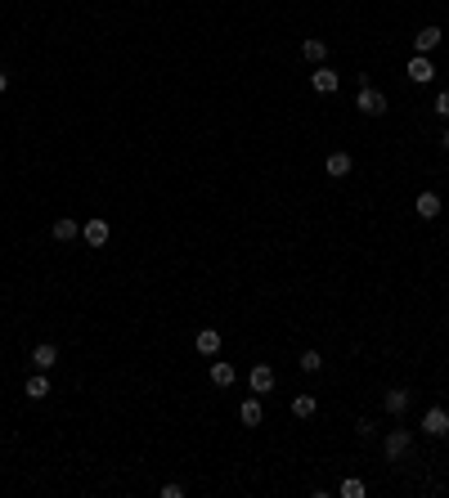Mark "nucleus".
<instances>
[{"instance_id":"obj_5","label":"nucleus","mask_w":449,"mask_h":498,"mask_svg":"<svg viewBox=\"0 0 449 498\" xmlns=\"http://www.w3.org/2000/svg\"><path fill=\"white\" fill-rule=\"evenodd\" d=\"M409 81H418V85H427L436 76V68H432V59H427V54H414V59H409Z\"/></svg>"},{"instance_id":"obj_4","label":"nucleus","mask_w":449,"mask_h":498,"mask_svg":"<svg viewBox=\"0 0 449 498\" xmlns=\"http://www.w3.org/2000/svg\"><path fill=\"white\" fill-rule=\"evenodd\" d=\"M423 431L427 436H449V409H427L423 413Z\"/></svg>"},{"instance_id":"obj_13","label":"nucleus","mask_w":449,"mask_h":498,"mask_svg":"<svg viewBox=\"0 0 449 498\" xmlns=\"http://www.w3.org/2000/svg\"><path fill=\"white\" fill-rule=\"evenodd\" d=\"M194 346H198V355H221V332H216V328H203Z\"/></svg>"},{"instance_id":"obj_19","label":"nucleus","mask_w":449,"mask_h":498,"mask_svg":"<svg viewBox=\"0 0 449 498\" xmlns=\"http://www.w3.org/2000/svg\"><path fill=\"white\" fill-rule=\"evenodd\" d=\"M314 409H319V404H314V395H297V400H292V418H301V422H305V418H314Z\"/></svg>"},{"instance_id":"obj_22","label":"nucleus","mask_w":449,"mask_h":498,"mask_svg":"<svg viewBox=\"0 0 449 498\" xmlns=\"http://www.w3.org/2000/svg\"><path fill=\"white\" fill-rule=\"evenodd\" d=\"M436 112H441V117L449 121V90H441V94H436Z\"/></svg>"},{"instance_id":"obj_21","label":"nucleus","mask_w":449,"mask_h":498,"mask_svg":"<svg viewBox=\"0 0 449 498\" xmlns=\"http://www.w3.org/2000/svg\"><path fill=\"white\" fill-rule=\"evenodd\" d=\"M341 498H364L368 490H364V481H341V490H337Z\"/></svg>"},{"instance_id":"obj_14","label":"nucleus","mask_w":449,"mask_h":498,"mask_svg":"<svg viewBox=\"0 0 449 498\" xmlns=\"http://www.w3.org/2000/svg\"><path fill=\"white\" fill-rule=\"evenodd\" d=\"M212 381H216V386H221V390H229V386H234V381H238V372H234V363H225V359H216V363H212Z\"/></svg>"},{"instance_id":"obj_3","label":"nucleus","mask_w":449,"mask_h":498,"mask_svg":"<svg viewBox=\"0 0 449 498\" xmlns=\"http://www.w3.org/2000/svg\"><path fill=\"white\" fill-rule=\"evenodd\" d=\"M247 381H252V395H270L274 390V368L270 363H256V368L247 372Z\"/></svg>"},{"instance_id":"obj_6","label":"nucleus","mask_w":449,"mask_h":498,"mask_svg":"<svg viewBox=\"0 0 449 498\" xmlns=\"http://www.w3.org/2000/svg\"><path fill=\"white\" fill-rule=\"evenodd\" d=\"M310 85H314V90H319V94H337L341 76L332 72V68H323V63H319V68H314V76H310Z\"/></svg>"},{"instance_id":"obj_20","label":"nucleus","mask_w":449,"mask_h":498,"mask_svg":"<svg viewBox=\"0 0 449 498\" xmlns=\"http://www.w3.org/2000/svg\"><path fill=\"white\" fill-rule=\"evenodd\" d=\"M297 363H301V372H319L323 368V355H319V350H305Z\"/></svg>"},{"instance_id":"obj_10","label":"nucleus","mask_w":449,"mask_h":498,"mask_svg":"<svg viewBox=\"0 0 449 498\" xmlns=\"http://www.w3.org/2000/svg\"><path fill=\"white\" fill-rule=\"evenodd\" d=\"M409 400H414V395H409V390H387V400H382V409H387V413L391 418H405V409H409Z\"/></svg>"},{"instance_id":"obj_9","label":"nucleus","mask_w":449,"mask_h":498,"mask_svg":"<svg viewBox=\"0 0 449 498\" xmlns=\"http://www.w3.org/2000/svg\"><path fill=\"white\" fill-rule=\"evenodd\" d=\"M350 166H355V162H350V153H328V157H323V171H328L332 180H341V175H350Z\"/></svg>"},{"instance_id":"obj_15","label":"nucleus","mask_w":449,"mask_h":498,"mask_svg":"<svg viewBox=\"0 0 449 498\" xmlns=\"http://www.w3.org/2000/svg\"><path fill=\"white\" fill-rule=\"evenodd\" d=\"M436 45H441V27H423V32L414 36V50L418 54H432Z\"/></svg>"},{"instance_id":"obj_12","label":"nucleus","mask_w":449,"mask_h":498,"mask_svg":"<svg viewBox=\"0 0 449 498\" xmlns=\"http://www.w3.org/2000/svg\"><path fill=\"white\" fill-rule=\"evenodd\" d=\"M238 418H243V427H261V418H265V409H261V395L243 400V409H238Z\"/></svg>"},{"instance_id":"obj_24","label":"nucleus","mask_w":449,"mask_h":498,"mask_svg":"<svg viewBox=\"0 0 449 498\" xmlns=\"http://www.w3.org/2000/svg\"><path fill=\"white\" fill-rule=\"evenodd\" d=\"M9 90V72H0V94H5Z\"/></svg>"},{"instance_id":"obj_25","label":"nucleus","mask_w":449,"mask_h":498,"mask_svg":"<svg viewBox=\"0 0 449 498\" xmlns=\"http://www.w3.org/2000/svg\"><path fill=\"white\" fill-rule=\"evenodd\" d=\"M441 144H445V153H449V130H445V139H441Z\"/></svg>"},{"instance_id":"obj_7","label":"nucleus","mask_w":449,"mask_h":498,"mask_svg":"<svg viewBox=\"0 0 449 498\" xmlns=\"http://www.w3.org/2000/svg\"><path fill=\"white\" fill-rule=\"evenodd\" d=\"M32 363L41 372H50L54 363H59V346H54V341H41V346H32Z\"/></svg>"},{"instance_id":"obj_17","label":"nucleus","mask_w":449,"mask_h":498,"mask_svg":"<svg viewBox=\"0 0 449 498\" xmlns=\"http://www.w3.org/2000/svg\"><path fill=\"white\" fill-rule=\"evenodd\" d=\"M414 212L423 216V220H436V216H441V198H436V194H418Z\"/></svg>"},{"instance_id":"obj_23","label":"nucleus","mask_w":449,"mask_h":498,"mask_svg":"<svg viewBox=\"0 0 449 498\" xmlns=\"http://www.w3.org/2000/svg\"><path fill=\"white\" fill-rule=\"evenodd\" d=\"M162 498H185V485H176V481L162 485Z\"/></svg>"},{"instance_id":"obj_2","label":"nucleus","mask_w":449,"mask_h":498,"mask_svg":"<svg viewBox=\"0 0 449 498\" xmlns=\"http://www.w3.org/2000/svg\"><path fill=\"white\" fill-rule=\"evenodd\" d=\"M382 454L396 463V458H405L409 454V431L405 427H396V431H387V440H382Z\"/></svg>"},{"instance_id":"obj_16","label":"nucleus","mask_w":449,"mask_h":498,"mask_svg":"<svg viewBox=\"0 0 449 498\" xmlns=\"http://www.w3.org/2000/svg\"><path fill=\"white\" fill-rule=\"evenodd\" d=\"M301 59H305V63H314V68H319V63L328 59V45H323V41H314V36H310V41H301Z\"/></svg>"},{"instance_id":"obj_1","label":"nucleus","mask_w":449,"mask_h":498,"mask_svg":"<svg viewBox=\"0 0 449 498\" xmlns=\"http://www.w3.org/2000/svg\"><path fill=\"white\" fill-rule=\"evenodd\" d=\"M355 108L364 112V117H382L387 112V94L373 90V85H359V94H355Z\"/></svg>"},{"instance_id":"obj_18","label":"nucleus","mask_w":449,"mask_h":498,"mask_svg":"<svg viewBox=\"0 0 449 498\" xmlns=\"http://www.w3.org/2000/svg\"><path fill=\"white\" fill-rule=\"evenodd\" d=\"M50 395V377L36 368V377H27V400H45Z\"/></svg>"},{"instance_id":"obj_8","label":"nucleus","mask_w":449,"mask_h":498,"mask_svg":"<svg viewBox=\"0 0 449 498\" xmlns=\"http://www.w3.org/2000/svg\"><path fill=\"white\" fill-rule=\"evenodd\" d=\"M81 238H85V247H103L108 243V220H85Z\"/></svg>"},{"instance_id":"obj_11","label":"nucleus","mask_w":449,"mask_h":498,"mask_svg":"<svg viewBox=\"0 0 449 498\" xmlns=\"http://www.w3.org/2000/svg\"><path fill=\"white\" fill-rule=\"evenodd\" d=\"M54 243H72V238H81V225H76L72 216H63V220H54Z\"/></svg>"}]
</instances>
